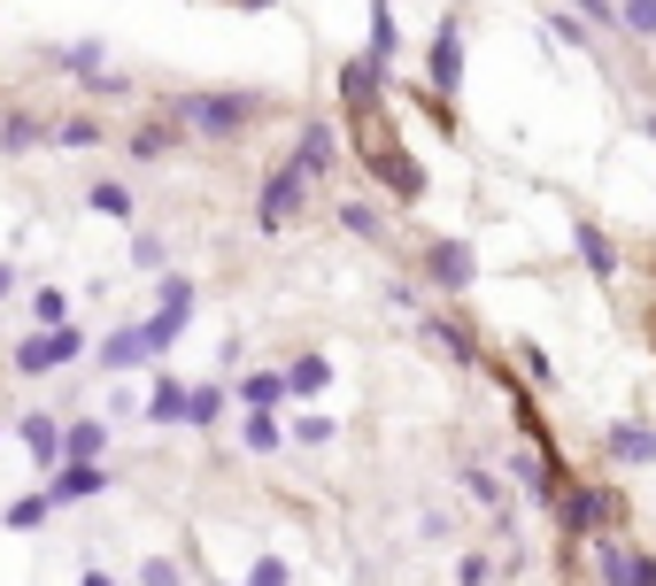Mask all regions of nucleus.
Masks as SVG:
<instances>
[{"mask_svg": "<svg viewBox=\"0 0 656 586\" xmlns=\"http://www.w3.org/2000/svg\"><path fill=\"white\" fill-rule=\"evenodd\" d=\"M603 447H610V463H656V425H610L603 433Z\"/></svg>", "mask_w": 656, "mask_h": 586, "instance_id": "dca6fc26", "label": "nucleus"}, {"mask_svg": "<svg viewBox=\"0 0 656 586\" xmlns=\"http://www.w3.org/2000/svg\"><path fill=\"white\" fill-rule=\"evenodd\" d=\"M355 146H363V162H371V178L394 193V201H425V170H417V154L394 140V124H386V109L379 117H355Z\"/></svg>", "mask_w": 656, "mask_h": 586, "instance_id": "f257e3e1", "label": "nucleus"}, {"mask_svg": "<svg viewBox=\"0 0 656 586\" xmlns=\"http://www.w3.org/2000/svg\"><path fill=\"white\" fill-rule=\"evenodd\" d=\"M294 394H286V371H248L240 378V410H286Z\"/></svg>", "mask_w": 656, "mask_h": 586, "instance_id": "b1692460", "label": "nucleus"}, {"mask_svg": "<svg viewBox=\"0 0 656 586\" xmlns=\"http://www.w3.org/2000/svg\"><path fill=\"white\" fill-rule=\"evenodd\" d=\"M78 586H117V579H109V572H85V579H78Z\"/></svg>", "mask_w": 656, "mask_h": 586, "instance_id": "a19ab883", "label": "nucleus"}, {"mask_svg": "<svg viewBox=\"0 0 656 586\" xmlns=\"http://www.w3.org/2000/svg\"><path fill=\"white\" fill-rule=\"evenodd\" d=\"M47 517H54V502H47V494H16V502H8V533H39Z\"/></svg>", "mask_w": 656, "mask_h": 586, "instance_id": "cd10ccee", "label": "nucleus"}, {"mask_svg": "<svg viewBox=\"0 0 656 586\" xmlns=\"http://www.w3.org/2000/svg\"><path fill=\"white\" fill-rule=\"evenodd\" d=\"M464 494L509 525V478H502V471H487V463H464Z\"/></svg>", "mask_w": 656, "mask_h": 586, "instance_id": "f3484780", "label": "nucleus"}, {"mask_svg": "<svg viewBox=\"0 0 656 586\" xmlns=\"http://www.w3.org/2000/svg\"><path fill=\"white\" fill-rule=\"evenodd\" d=\"M85 201H93L101 216H117V224H132V216H140V193H132L124 178H93V185H85Z\"/></svg>", "mask_w": 656, "mask_h": 586, "instance_id": "5701e85b", "label": "nucleus"}, {"mask_svg": "<svg viewBox=\"0 0 656 586\" xmlns=\"http://www.w3.org/2000/svg\"><path fill=\"white\" fill-rule=\"evenodd\" d=\"M31 146H47V117L39 109H8L0 117V154H31Z\"/></svg>", "mask_w": 656, "mask_h": 586, "instance_id": "a211bd4d", "label": "nucleus"}, {"mask_svg": "<svg viewBox=\"0 0 656 586\" xmlns=\"http://www.w3.org/2000/svg\"><path fill=\"white\" fill-rule=\"evenodd\" d=\"M417 332H425V347H441L448 363H464V371H487V355H480V332H472L464 316H448V309H417Z\"/></svg>", "mask_w": 656, "mask_h": 586, "instance_id": "6e6552de", "label": "nucleus"}, {"mask_svg": "<svg viewBox=\"0 0 656 586\" xmlns=\"http://www.w3.org/2000/svg\"><path fill=\"white\" fill-rule=\"evenodd\" d=\"M572 247H579V263H587V279H595V286H618V247H610V232H603V224H579V232H572Z\"/></svg>", "mask_w": 656, "mask_h": 586, "instance_id": "4468645a", "label": "nucleus"}, {"mask_svg": "<svg viewBox=\"0 0 656 586\" xmlns=\"http://www.w3.org/2000/svg\"><path fill=\"white\" fill-rule=\"evenodd\" d=\"M39 62H47V70H62V78H93V70H101V39H78V47H47Z\"/></svg>", "mask_w": 656, "mask_h": 586, "instance_id": "bb28decb", "label": "nucleus"}, {"mask_svg": "<svg viewBox=\"0 0 656 586\" xmlns=\"http://www.w3.org/2000/svg\"><path fill=\"white\" fill-rule=\"evenodd\" d=\"M78 355H85V332H78V324H47V332H31V340L8 355V371H16V378H47V371H70Z\"/></svg>", "mask_w": 656, "mask_h": 586, "instance_id": "20e7f679", "label": "nucleus"}, {"mask_svg": "<svg viewBox=\"0 0 656 586\" xmlns=\"http://www.w3.org/2000/svg\"><path fill=\"white\" fill-rule=\"evenodd\" d=\"M248 586H286V564H279V556H255V572H248Z\"/></svg>", "mask_w": 656, "mask_h": 586, "instance_id": "e433bc0d", "label": "nucleus"}, {"mask_svg": "<svg viewBox=\"0 0 656 586\" xmlns=\"http://www.w3.org/2000/svg\"><path fill=\"white\" fill-rule=\"evenodd\" d=\"M140 417H148V425H185V378H170V371H155V386H148Z\"/></svg>", "mask_w": 656, "mask_h": 586, "instance_id": "2eb2a0df", "label": "nucleus"}, {"mask_svg": "<svg viewBox=\"0 0 656 586\" xmlns=\"http://www.w3.org/2000/svg\"><path fill=\"white\" fill-rule=\"evenodd\" d=\"M178 146H185V124L163 109V117H148V124L124 140V154H132V162H163V154H178Z\"/></svg>", "mask_w": 656, "mask_h": 586, "instance_id": "f8f14e48", "label": "nucleus"}, {"mask_svg": "<svg viewBox=\"0 0 656 586\" xmlns=\"http://www.w3.org/2000/svg\"><path fill=\"white\" fill-rule=\"evenodd\" d=\"M240 440H248V455H271V447H286L279 410H240Z\"/></svg>", "mask_w": 656, "mask_h": 586, "instance_id": "a878e982", "label": "nucleus"}, {"mask_svg": "<svg viewBox=\"0 0 656 586\" xmlns=\"http://www.w3.org/2000/svg\"><path fill=\"white\" fill-rule=\"evenodd\" d=\"M548 39H556V47H587V23H579V16H548Z\"/></svg>", "mask_w": 656, "mask_h": 586, "instance_id": "f704fd0d", "label": "nucleus"}, {"mask_svg": "<svg viewBox=\"0 0 656 586\" xmlns=\"http://www.w3.org/2000/svg\"><path fill=\"white\" fill-rule=\"evenodd\" d=\"M332 154H340V124H332V117H310V124L294 132V162H302L310 178H325Z\"/></svg>", "mask_w": 656, "mask_h": 586, "instance_id": "9b49d317", "label": "nucleus"}, {"mask_svg": "<svg viewBox=\"0 0 656 586\" xmlns=\"http://www.w3.org/2000/svg\"><path fill=\"white\" fill-rule=\"evenodd\" d=\"M170 263V247L155 240V232H132V271H163Z\"/></svg>", "mask_w": 656, "mask_h": 586, "instance_id": "72a5a7b5", "label": "nucleus"}, {"mask_svg": "<svg viewBox=\"0 0 656 586\" xmlns=\"http://www.w3.org/2000/svg\"><path fill=\"white\" fill-rule=\"evenodd\" d=\"M101 447H109V425H101V417H70V425H62V463H101Z\"/></svg>", "mask_w": 656, "mask_h": 586, "instance_id": "6ab92c4d", "label": "nucleus"}, {"mask_svg": "<svg viewBox=\"0 0 656 586\" xmlns=\"http://www.w3.org/2000/svg\"><path fill=\"white\" fill-rule=\"evenodd\" d=\"M394 54H402V31H394V8L386 0H371V70H394Z\"/></svg>", "mask_w": 656, "mask_h": 586, "instance_id": "4be33fe9", "label": "nucleus"}, {"mask_svg": "<svg viewBox=\"0 0 656 586\" xmlns=\"http://www.w3.org/2000/svg\"><path fill=\"white\" fill-rule=\"evenodd\" d=\"M425 279H433V293H472L480 286V247L456 240V232L425 240Z\"/></svg>", "mask_w": 656, "mask_h": 586, "instance_id": "423d86ee", "label": "nucleus"}, {"mask_svg": "<svg viewBox=\"0 0 656 586\" xmlns=\"http://www.w3.org/2000/svg\"><path fill=\"white\" fill-rule=\"evenodd\" d=\"M618 31H634V39H656V0H618Z\"/></svg>", "mask_w": 656, "mask_h": 586, "instance_id": "7c9ffc66", "label": "nucleus"}, {"mask_svg": "<svg viewBox=\"0 0 656 586\" xmlns=\"http://www.w3.org/2000/svg\"><path fill=\"white\" fill-rule=\"evenodd\" d=\"M240 8H271V0H240Z\"/></svg>", "mask_w": 656, "mask_h": 586, "instance_id": "79ce46f5", "label": "nucleus"}, {"mask_svg": "<svg viewBox=\"0 0 656 586\" xmlns=\"http://www.w3.org/2000/svg\"><path fill=\"white\" fill-rule=\"evenodd\" d=\"M464 586H487V556H464V572H456Z\"/></svg>", "mask_w": 656, "mask_h": 586, "instance_id": "4c0bfd02", "label": "nucleus"}, {"mask_svg": "<svg viewBox=\"0 0 656 586\" xmlns=\"http://www.w3.org/2000/svg\"><path fill=\"white\" fill-rule=\"evenodd\" d=\"M310 185H317V178L286 154V162L263 178V193H255V232H263V240H286V232H294V216H302V201H310Z\"/></svg>", "mask_w": 656, "mask_h": 586, "instance_id": "7ed1b4c3", "label": "nucleus"}, {"mask_svg": "<svg viewBox=\"0 0 656 586\" xmlns=\"http://www.w3.org/2000/svg\"><path fill=\"white\" fill-rule=\"evenodd\" d=\"M634 586H656V556H642V572H634Z\"/></svg>", "mask_w": 656, "mask_h": 586, "instance_id": "ea45409f", "label": "nucleus"}, {"mask_svg": "<svg viewBox=\"0 0 656 586\" xmlns=\"http://www.w3.org/2000/svg\"><path fill=\"white\" fill-rule=\"evenodd\" d=\"M155 293H163V301H155V316H140V332H148V355H170V347L185 340V324H193V293H201V286L170 271Z\"/></svg>", "mask_w": 656, "mask_h": 586, "instance_id": "39448f33", "label": "nucleus"}, {"mask_svg": "<svg viewBox=\"0 0 656 586\" xmlns=\"http://www.w3.org/2000/svg\"><path fill=\"white\" fill-rule=\"evenodd\" d=\"M509 355H517V363H525V378H533V386H541V394H548V386H556V363H548V347H533V340H517V347H509Z\"/></svg>", "mask_w": 656, "mask_h": 586, "instance_id": "c85d7f7f", "label": "nucleus"}, {"mask_svg": "<svg viewBox=\"0 0 656 586\" xmlns=\"http://www.w3.org/2000/svg\"><path fill=\"white\" fill-rule=\"evenodd\" d=\"M325 386H332V363H325V355H294V363H286V394H294V402H317Z\"/></svg>", "mask_w": 656, "mask_h": 586, "instance_id": "393cba45", "label": "nucleus"}, {"mask_svg": "<svg viewBox=\"0 0 656 586\" xmlns=\"http://www.w3.org/2000/svg\"><path fill=\"white\" fill-rule=\"evenodd\" d=\"M101 140H109V124H101V117H85V109L47 117V146H101Z\"/></svg>", "mask_w": 656, "mask_h": 586, "instance_id": "412c9836", "label": "nucleus"}, {"mask_svg": "<svg viewBox=\"0 0 656 586\" xmlns=\"http://www.w3.org/2000/svg\"><path fill=\"white\" fill-rule=\"evenodd\" d=\"M140 586H185V579H178L170 556H148V564H140Z\"/></svg>", "mask_w": 656, "mask_h": 586, "instance_id": "c9c22d12", "label": "nucleus"}, {"mask_svg": "<svg viewBox=\"0 0 656 586\" xmlns=\"http://www.w3.org/2000/svg\"><path fill=\"white\" fill-rule=\"evenodd\" d=\"M0 301H16V263H0Z\"/></svg>", "mask_w": 656, "mask_h": 586, "instance_id": "58836bf2", "label": "nucleus"}, {"mask_svg": "<svg viewBox=\"0 0 656 586\" xmlns=\"http://www.w3.org/2000/svg\"><path fill=\"white\" fill-rule=\"evenodd\" d=\"M163 109L193 132V140H240V132H255V117H263L255 93H178V101H163Z\"/></svg>", "mask_w": 656, "mask_h": 586, "instance_id": "f03ea898", "label": "nucleus"}, {"mask_svg": "<svg viewBox=\"0 0 656 586\" xmlns=\"http://www.w3.org/2000/svg\"><path fill=\"white\" fill-rule=\"evenodd\" d=\"M39 494H47L54 509H70V502H93V494H109V463H54Z\"/></svg>", "mask_w": 656, "mask_h": 586, "instance_id": "1a4fd4ad", "label": "nucleus"}, {"mask_svg": "<svg viewBox=\"0 0 656 586\" xmlns=\"http://www.w3.org/2000/svg\"><path fill=\"white\" fill-rule=\"evenodd\" d=\"M286 440H294V447H325L332 417H317V410H310V417H286Z\"/></svg>", "mask_w": 656, "mask_h": 586, "instance_id": "473e14b6", "label": "nucleus"}, {"mask_svg": "<svg viewBox=\"0 0 656 586\" xmlns=\"http://www.w3.org/2000/svg\"><path fill=\"white\" fill-rule=\"evenodd\" d=\"M425 93H441V101L464 93V23H456V16H448V23L433 31V47H425Z\"/></svg>", "mask_w": 656, "mask_h": 586, "instance_id": "0eeeda50", "label": "nucleus"}, {"mask_svg": "<svg viewBox=\"0 0 656 586\" xmlns=\"http://www.w3.org/2000/svg\"><path fill=\"white\" fill-rule=\"evenodd\" d=\"M340 224H347L355 240H386V224H379V209H363V201H340Z\"/></svg>", "mask_w": 656, "mask_h": 586, "instance_id": "2f4dec72", "label": "nucleus"}, {"mask_svg": "<svg viewBox=\"0 0 656 586\" xmlns=\"http://www.w3.org/2000/svg\"><path fill=\"white\" fill-rule=\"evenodd\" d=\"M31 316H39V332H47V324H70V293L39 286V293H31Z\"/></svg>", "mask_w": 656, "mask_h": 586, "instance_id": "c756f323", "label": "nucleus"}, {"mask_svg": "<svg viewBox=\"0 0 656 586\" xmlns=\"http://www.w3.org/2000/svg\"><path fill=\"white\" fill-rule=\"evenodd\" d=\"M16 440H23V455H31L39 471L62 463V417H54V410H23V417H16Z\"/></svg>", "mask_w": 656, "mask_h": 586, "instance_id": "9d476101", "label": "nucleus"}, {"mask_svg": "<svg viewBox=\"0 0 656 586\" xmlns=\"http://www.w3.org/2000/svg\"><path fill=\"white\" fill-rule=\"evenodd\" d=\"M224 402H232V394H224V378H193V386H185V425H193V433H209V425L224 417Z\"/></svg>", "mask_w": 656, "mask_h": 586, "instance_id": "aec40b11", "label": "nucleus"}, {"mask_svg": "<svg viewBox=\"0 0 656 586\" xmlns=\"http://www.w3.org/2000/svg\"><path fill=\"white\" fill-rule=\"evenodd\" d=\"M93 363L124 378V371H140V363H155V355H148V332H140V324H117V332H109V340L93 347Z\"/></svg>", "mask_w": 656, "mask_h": 586, "instance_id": "ddd939ff", "label": "nucleus"}]
</instances>
